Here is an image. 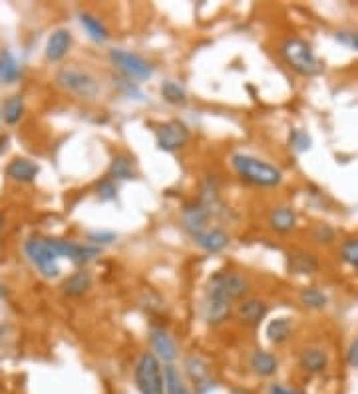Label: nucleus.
<instances>
[{
    "instance_id": "2eb2a0df",
    "label": "nucleus",
    "mask_w": 358,
    "mask_h": 394,
    "mask_svg": "<svg viewBox=\"0 0 358 394\" xmlns=\"http://www.w3.org/2000/svg\"><path fill=\"white\" fill-rule=\"evenodd\" d=\"M38 166L34 161L26 160V158H16L8 163L6 168V173L8 178H12L14 181H22V183H30V181L36 180L38 175Z\"/></svg>"
},
{
    "instance_id": "aec40b11",
    "label": "nucleus",
    "mask_w": 358,
    "mask_h": 394,
    "mask_svg": "<svg viewBox=\"0 0 358 394\" xmlns=\"http://www.w3.org/2000/svg\"><path fill=\"white\" fill-rule=\"evenodd\" d=\"M318 269V261L313 253L306 251H296L289 255V271L295 275H311Z\"/></svg>"
},
{
    "instance_id": "cd10ccee",
    "label": "nucleus",
    "mask_w": 358,
    "mask_h": 394,
    "mask_svg": "<svg viewBox=\"0 0 358 394\" xmlns=\"http://www.w3.org/2000/svg\"><path fill=\"white\" fill-rule=\"evenodd\" d=\"M163 383H166V394H190L185 384L181 381L179 373L173 366H168L163 373Z\"/></svg>"
},
{
    "instance_id": "a211bd4d",
    "label": "nucleus",
    "mask_w": 358,
    "mask_h": 394,
    "mask_svg": "<svg viewBox=\"0 0 358 394\" xmlns=\"http://www.w3.org/2000/svg\"><path fill=\"white\" fill-rule=\"evenodd\" d=\"M203 313H205L207 323H211V325H219V323H223V320L231 315V303H227V301L217 297H207L205 299Z\"/></svg>"
},
{
    "instance_id": "f704fd0d",
    "label": "nucleus",
    "mask_w": 358,
    "mask_h": 394,
    "mask_svg": "<svg viewBox=\"0 0 358 394\" xmlns=\"http://www.w3.org/2000/svg\"><path fill=\"white\" fill-rule=\"evenodd\" d=\"M98 193H100V197L105 199V202L116 199V185H114V183H112L110 180L102 181V183L98 185Z\"/></svg>"
},
{
    "instance_id": "c85d7f7f",
    "label": "nucleus",
    "mask_w": 358,
    "mask_h": 394,
    "mask_svg": "<svg viewBox=\"0 0 358 394\" xmlns=\"http://www.w3.org/2000/svg\"><path fill=\"white\" fill-rule=\"evenodd\" d=\"M161 96L166 98L169 104H183V102L187 100L185 90L179 84H175V82H171V80L161 84Z\"/></svg>"
},
{
    "instance_id": "f8f14e48",
    "label": "nucleus",
    "mask_w": 358,
    "mask_h": 394,
    "mask_svg": "<svg viewBox=\"0 0 358 394\" xmlns=\"http://www.w3.org/2000/svg\"><path fill=\"white\" fill-rule=\"evenodd\" d=\"M195 243L209 251V253H217V251H223L225 247L229 245V235L221 231V229H205L201 233L193 235Z\"/></svg>"
},
{
    "instance_id": "58836bf2",
    "label": "nucleus",
    "mask_w": 358,
    "mask_h": 394,
    "mask_svg": "<svg viewBox=\"0 0 358 394\" xmlns=\"http://www.w3.org/2000/svg\"><path fill=\"white\" fill-rule=\"evenodd\" d=\"M303 394H305V393H303Z\"/></svg>"
},
{
    "instance_id": "0eeeda50",
    "label": "nucleus",
    "mask_w": 358,
    "mask_h": 394,
    "mask_svg": "<svg viewBox=\"0 0 358 394\" xmlns=\"http://www.w3.org/2000/svg\"><path fill=\"white\" fill-rule=\"evenodd\" d=\"M110 60L114 62L117 70H122L127 78H134V80H148L154 76L151 66L137 54L127 52V50H112L110 52Z\"/></svg>"
},
{
    "instance_id": "4468645a",
    "label": "nucleus",
    "mask_w": 358,
    "mask_h": 394,
    "mask_svg": "<svg viewBox=\"0 0 358 394\" xmlns=\"http://www.w3.org/2000/svg\"><path fill=\"white\" fill-rule=\"evenodd\" d=\"M151 347H154V351L158 352V357L161 361L171 362L175 361V357H178V347H175L173 339L169 337L166 330H151Z\"/></svg>"
},
{
    "instance_id": "7c9ffc66",
    "label": "nucleus",
    "mask_w": 358,
    "mask_h": 394,
    "mask_svg": "<svg viewBox=\"0 0 358 394\" xmlns=\"http://www.w3.org/2000/svg\"><path fill=\"white\" fill-rule=\"evenodd\" d=\"M110 173L117 178V180H132L134 178V170H132V163L126 158H114L112 161V168Z\"/></svg>"
},
{
    "instance_id": "6ab92c4d",
    "label": "nucleus",
    "mask_w": 358,
    "mask_h": 394,
    "mask_svg": "<svg viewBox=\"0 0 358 394\" xmlns=\"http://www.w3.org/2000/svg\"><path fill=\"white\" fill-rule=\"evenodd\" d=\"M92 287V277L88 271H78L62 283V293L68 297H82Z\"/></svg>"
},
{
    "instance_id": "393cba45",
    "label": "nucleus",
    "mask_w": 358,
    "mask_h": 394,
    "mask_svg": "<svg viewBox=\"0 0 358 394\" xmlns=\"http://www.w3.org/2000/svg\"><path fill=\"white\" fill-rule=\"evenodd\" d=\"M22 114H24V100L22 96H11L6 102H4V108H2V117L6 124H18L21 122Z\"/></svg>"
},
{
    "instance_id": "6e6552de",
    "label": "nucleus",
    "mask_w": 358,
    "mask_h": 394,
    "mask_svg": "<svg viewBox=\"0 0 358 394\" xmlns=\"http://www.w3.org/2000/svg\"><path fill=\"white\" fill-rule=\"evenodd\" d=\"M48 245L52 247L56 255L68 257L70 261H74L76 265H84L88 261H92L100 255L98 247L80 245V243H72V241H64V239H48Z\"/></svg>"
},
{
    "instance_id": "39448f33",
    "label": "nucleus",
    "mask_w": 358,
    "mask_h": 394,
    "mask_svg": "<svg viewBox=\"0 0 358 394\" xmlns=\"http://www.w3.org/2000/svg\"><path fill=\"white\" fill-rule=\"evenodd\" d=\"M249 291V281L237 275V273H217L209 281L207 287V297H217L233 303L235 299H241Z\"/></svg>"
},
{
    "instance_id": "473e14b6",
    "label": "nucleus",
    "mask_w": 358,
    "mask_h": 394,
    "mask_svg": "<svg viewBox=\"0 0 358 394\" xmlns=\"http://www.w3.org/2000/svg\"><path fill=\"white\" fill-rule=\"evenodd\" d=\"M335 38L340 44H345L347 48L358 50V30H337Z\"/></svg>"
},
{
    "instance_id": "bb28decb",
    "label": "nucleus",
    "mask_w": 358,
    "mask_h": 394,
    "mask_svg": "<svg viewBox=\"0 0 358 394\" xmlns=\"http://www.w3.org/2000/svg\"><path fill=\"white\" fill-rule=\"evenodd\" d=\"M301 301L308 309H323L327 307V295L316 287H306L301 291Z\"/></svg>"
},
{
    "instance_id": "4be33fe9",
    "label": "nucleus",
    "mask_w": 358,
    "mask_h": 394,
    "mask_svg": "<svg viewBox=\"0 0 358 394\" xmlns=\"http://www.w3.org/2000/svg\"><path fill=\"white\" fill-rule=\"evenodd\" d=\"M185 371L190 374L193 386L200 393H203V384H209V369H207V364L201 359H197V357H190L185 361Z\"/></svg>"
},
{
    "instance_id": "f257e3e1",
    "label": "nucleus",
    "mask_w": 358,
    "mask_h": 394,
    "mask_svg": "<svg viewBox=\"0 0 358 394\" xmlns=\"http://www.w3.org/2000/svg\"><path fill=\"white\" fill-rule=\"evenodd\" d=\"M281 56L301 76H318L325 70V64L318 60L311 44H306L301 38H287L281 44Z\"/></svg>"
},
{
    "instance_id": "20e7f679",
    "label": "nucleus",
    "mask_w": 358,
    "mask_h": 394,
    "mask_svg": "<svg viewBox=\"0 0 358 394\" xmlns=\"http://www.w3.org/2000/svg\"><path fill=\"white\" fill-rule=\"evenodd\" d=\"M24 251H26V255L30 257L32 263L38 267V271L42 273L44 277H58V273H60L58 255L54 253L52 247L48 245V239L30 237V239L24 243Z\"/></svg>"
},
{
    "instance_id": "e433bc0d",
    "label": "nucleus",
    "mask_w": 358,
    "mask_h": 394,
    "mask_svg": "<svg viewBox=\"0 0 358 394\" xmlns=\"http://www.w3.org/2000/svg\"><path fill=\"white\" fill-rule=\"evenodd\" d=\"M90 239H94L96 243H112L116 239L114 233H105V231H98V233L90 235Z\"/></svg>"
},
{
    "instance_id": "9b49d317",
    "label": "nucleus",
    "mask_w": 358,
    "mask_h": 394,
    "mask_svg": "<svg viewBox=\"0 0 358 394\" xmlns=\"http://www.w3.org/2000/svg\"><path fill=\"white\" fill-rule=\"evenodd\" d=\"M301 369L308 374H323L328 369V354L323 349H305L299 359Z\"/></svg>"
},
{
    "instance_id": "c756f323",
    "label": "nucleus",
    "mask_w": 358,
    "mask_h": 394,
    "mask_svg": "<svg viewBox=\"0 0 358 394\" xmlns=\"http://www.w3.org/2000/svg\"><path fill=\"white\" fill-rule=\"evenodd\" d=\"M340 257L342 261L352 269H358V239H348L340 247Z\"/></svg>"
},
{
    "instance_id": "ddd939ff",
    "label": "nucleus",
    "mask_w": 358,
    "mask_h": 394,
    "mask_svg": "<svg viewBox=\"0 0 358 394\" xmlns=\"http://www.w3.org/2000/svg\"><path fill=\"white\" fill-rule=\"evenodd\" d=\"M211 217L209 209L205 207V205H201V203H193V205H187L185 207V212H183V219H185V227L190 229L191 233L197 235L201 231H205L207 227V219Z\"/></svg>"
},
{
    "instance_id": "7ed1b4c3",
    "label": "nucleus",
    "mask_w": 358,
    "mask_h": 394,
    "mask_svg": "<svg viewBox=\"0 0 358 394\" xmlns=\"http://www.w3.org/2000/svg\"><path fill=\"white\" fill-rule=\"evenodd\" d=\"M136 386L142 394H163L166 383L159 359L154 352H146L139 357L136 364Z\"/></svg>"
},
{
    "instance_id": "72a5a7b5",
    "label": "nucleus",
    "mask_w": 358,
    "mask_h": 394,
    "mask_svg": "<svg viewBox=\"0 0 358 394\" xmlns=\"http://www.w3.org/2000/svg\"><path fill=\"white\" fill-rule=\"evenodd\" d=\"M291 144H293V148L296 151H306V149L311 148V138L306 136L303 129H295L293 134H291Z\"/></svg>"
},
{
    "instance_id": "c9c22d12",
    "label": "nucleus",
    "mask_w": 358,
    "mask_h": 394,
    "mask_svg": "<svg viewBox=\"0 0 358 394\" xmlns=\"http://www.w3.org/2000/svg\"><path fill=\"white\" fill-rule=\"evenodd\" d=\"M347 362L350 369H358V337H354V341L350 342V347H348Z\"/></svg>"
},
{
    "instance_id": "a878e982",
    "label": "nucleus",
    "mask_w": 358,
    "mask_h": 394,
    "mask_svg": "<svg viewBox=\"0 0 358 394\" xmlns=\"http://www.w3.org/2000/svg\"><path fill=\"white\" fill-rule=\"evenodd\" d=\"M18 72L21 70H18V64H16L14 56L11 52L0 54V78H2V82H6V84L16 82Z\"/></svg>"
},
{
    "instance_id": "5701e85b",
    "label": "nucleus",
    "mask_w": 358,
    "mask_h": 394,
    "mask_svg": "<svg viewBox=\"0 0 358 394\" xmlns=\"http://www.w3.org/2000/svg\"><path fill=\"white\" fill-rule=\"evenodd\" d=\"M80 22H82V26L86 28V33L90 34V38L94 40V42H100L104 44L108 40V28L104 26V22L100 21V18H96L92 14H80Z\"/></svg>"
},
{
    "instance_id": "412c9836",
    "label": "nucleus",
    "mask_w": 358,
    "mask_h": 394,
    "mask_svg": "<svg viewBox=\"0 0 358 394\" xmlns=\"http://www.w3.org/2000/svg\"><path fill=\"white\" fill-rule=\"evenodd\" d=\"M249 364H251L253 373L259 374V376H273L279 371V361L275 359L271 352L267 351H255L251 354Z\"/></svg>"
},
{
    "instance_id": "f03ea898",
    "label": "nucleus",
    "mask_w": 358,
    "mask_h": 394,
    "mask_svg": "<svg viewBox=\"0 0 358 394\" xmlns=\"http://www.w3.org/2000/svg\"><path fill=\"white\" fill-rule=\"evenodd\" d=\"M233 168L243 180L255 183V185H261V187H275L283 181V173L279 168H275L263 160L245 156V153L233 156Z\"/></svg>"
},
{
    "instance_id": "4c0bfd02",
    "label": "nucleus",
    "mask_w": 358,
    "mask_h": 394,
    "mask_svg": "<svg viewBox=\"0 0 358 394\" xmlns=\"http://www.w3.org/2000/svg\"><path fill=\"white\" fill-rule=\"evenodd\" d=\"M2 225H4V217H2V214H0V229H2Z\"/></svg>"
},
{
    "instance_id": "f3484780",
    "label": "nucleus",
    "mask_w": 358,
    "mask_h": 394,
    "mask_svg": "<svg viewBox=\"0 0 358 394\" xmlns=\"http://www.w3.org/2000/svg\"><path fill=\"white\" fill-rule=\"evenodd\" d=\"M269 224L277 233H291L296 227V214L293 207H277L269 215Z\"/></svg>"
},
{
    "instance_id": "423d86ee",
    "label": "nucleus",
    "mask_w": 358,
    "mask_h": 394,
    "mask_svg": "<svg viewBox=\"0 0 358 394\" xmlns=\"http://www.w3.org/2000/svg\"><path fill=\"white\" fill-rule=\"evenodd\" d=\"M56 82L82 98H94L100 94V84L96 82L94 76H90L84 70H78V68H64V70H60L56 74Z\"/></svg>"
},
{
    "instance_id": "dca6fc26",
    "label": "nucleus",
    "mask_w": 358,
    "mask_h": 394,
    "mask_svg": "<svg viewBox=\"0 0 358 394\" xmlns=\"http://www.w3.org/2000/svg\"><path fill=\"white\" fill-rule=\"evenodd\" d=\"M267 311L269 309H267V305H265L263 301H259V299H247V301H243L241 305H239L237 315L247 325H259L267 317Z\"/></svg>"
},
{
    "instance_id": "2f4dec72",
    "label": "nucleus",
    "mask_w": 358,
    "mask_h": 394,
    "mask_svg": "<svg viewBox=\"0 0 358 394\" xmlns=\"http://www.w3.org/2000/svg\"><path fill=\"white\" fill-rule=\"evenodd\" d=\"M313 239H315L316 243H333V241H335V229L327 224L315 225V229H313Z\"/></svg>"
},
{
    "instance_id": "9d476101",
    "label": "nucleus",
    "mask_w": 358,
    "mask_h": 394,
    "mask_svg": "<svg viewBox=\"0 0 358 394\" xmlns=\"http://www.w3.org/2000/svg\"><path fill=\"white\" fill-rule=\"evenodd\" d=\"M72 46V34L68 30H56V33L48 38L46 44V58L48 62H60L64 56L68 54Z\"/></svg>"
},
{
    "instance_id": "b1692460",
    "label": "nucleus",
    "mask_w": 358,
    "mask_h": 394,
    "mask_svg": "<svg viewBox=\"0 0 358 394\" xmlns=\"http://www.w3.org/2000/svg\"><path fill=\"white\" fill-rule=\"evenodd\" d=\"M291 332H293L291 320L284 319V317L271 320L269 327H267V337H269V341L275 342V344H281V342L289 341Z\"/></svg>"
},
{
    "instance_id": "1a4fd4ad",
    "label": "nucleus",
    "mask_w": 358,
    "mask_h": 394,
    "mask_svg": "<svg viewBox=\"0 0 358 394\" xmlns=\"http://www.w3.org/2000/svg\"><path fill=\"white\" fill-rule=\"evenodd\" d=\"M190 132L181 124V122H168L163 126H159L156 132V139H158V148L163 151H175V149L183 148L187 144Z\"/></svg>"
}]
</instances>
